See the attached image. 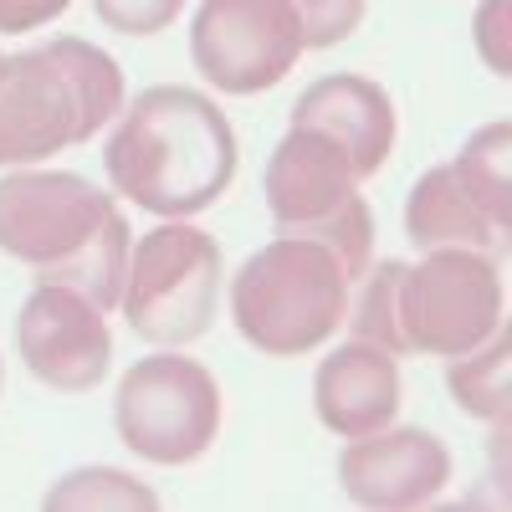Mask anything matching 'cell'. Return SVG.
Masks as SVG:
<instances>
[{"mask_svg": "<svg viewBox=\"0 0 512 512\" xmlns=\"http://www.w3.org/2000/svg\"><path fill=\"white\" fill-rule=\"evenodd\" d=\"M16 354L47 390L88 395L113 364L108 308L62 282H36V292L16 313Z\"/></svg>", "mask_w": 512, "mask_h": 512, "instance_id": "30bf717a", "label": "cell"}, {"mask_svg": "<svg viewBox=\"0 0 512 512\" xmlns=\"http://www.w3.org/2000/svg\"><path fill=\"white\" fill-rule=\"evenodd\" d=\"M47 507H67V512H98V507H134V512H149L159 507V492L144 487L139 477L118 472V466H77L67 472L52 492H47Z\"/></svg>", "mask_w": 512, "mask_h": 512, "instance_id": "ac0fdd59", "label": "cell"}, {"mask_svg": "<svg viewBox=\"0 0 512 512\" xmlns=\"http://www.w3.org/2000/svg\"><path fill=\"white\" fill-rule=\"evenodd\" d=\"M405 236L420 246V251H436V246H466V251H487L502 262V251L512 241V226L492 221L487 210L472 200L456 180V169L441 164V169H425L415 180L410 200H405Z\"/></svg>", "mask_w": 512, "mask_h": 512, "instance_id": "5bb4252c", "label": "cell"}, {"mask_svg": "<svg viewBox=\"0 0 512 512\" xmlns=\"http://www.w3.org/2000/svg\"><path fill=\"white\" fill-rule=\"evenodd\" d=\"M118 441L154 466H190L221 436V384L200 359L149 354L118 379Z\"/></svg>", "mask_w": 512, "mask_h": 512, "instance_id": "52a82bcc", "label": "cell"}, {"mask_svg": "<svg viewBox=\"0 0 512 512\" xmlns=\"http://www.w3.org/2000/svg\"><path fill=\"white\" fill-rule=\"evenodd\" d=\"M292 128H303L318 144H328L349 164V175L359 185L384 169V159L395 149V134H400L390 93L359 72H333V77L308 82L292 103Z\"/></svg>", "mask_w": 512, "mask_h": 512, "instance_id": "7c38bea8", "label": "cell"}, {"mask_svg": "<svg viewBox=\"0 0 512 512\" xmlns=\"http://www.w3.org/2000/svg\"><path fill=\"white\" fill-rule=\"evenodd\" d=\"M297 16V36H303V52H328L338 41H349L364 26L369 0H287Z\"/></svg>", "mask_w": 512, "mask_h": 512, "instance_id": "d6986e66", "label": "cell"}, {"mask_svg": "<svg viewBox=\"0 0 512 512\" xmlns=\"http://www.w3.org/2000/svg\"><path fill=\"white\" fill-rule=\"evenodd\" d=\"M349 272L308 236H277L231 277V318L267 359H303L338 333L349 308Z\"/></svg>", "mask_w": 512, "mask_h": 512, "instance_id": "277c9868", "label": "cell"}, {"mask_svg": "<svg viewBox=\"0 0 512 512\" xmlns=\"http://www.w3.org/2000/svg\"><path fill=\"white\" fill-rule=\"evenodd\" d=\"M236 164V128L221 103L180 82L144 88L128 108H118V128L103 144L113 195L164 221H190L210 210L231 190Z\"/></svg>", "mask_w": 512, "mask_h": 512, "instance_id": "6da1fadb", "label": "cell"}, {"mask_svg": "<svg viewBox=\"0 0 512 512\" xmlns=\"http://www.w3.org/2000/svg\"><path fill=\"white\" fill-rule=\"evenodd\" d=\"M93 11L118 36H159L180 21L185 0H93Z\"/></svg>", "mask_w": 512, "mask_h": 512, "instance_id": "ffe728a7", "label": "cell"}, {"mask_svg": "<svg viewBox=\"0 0 512 512\" xmlns=\"http://www.w3.org/2000/svg\"><path fill=\"white\" fill-rule=\"evenodd\" d=\"M221 246L190 221H164L139 246H128L118 308L144 344L185 349L216 328L221 313Z\"/></svg>", "mask_w": 512, "mask_h": 512, "instance_id": "5b68a950", "label": "cell"}, {"mask_svg": "<svg viewBox=\"0 0 512 512\" xmlns=\"http://www.w3.org/2000/svg\"><path fill=\"white\" fill-rule=\"evenodd\" d=\"M0 384H6V364H0Z\"/></svg>", "mask_w": 512, "mask_h": 512, "instance_id": "7402d4cb", "label": "cell"}, {"mask_svg": "<svg viewBox=\"0 0 512 512\" xmlns=\"http://www.w3.org/2000/svg\"><path fill=\"white\" fill-rule=\"evenodd\" d=\"M354 303L344 308L354 338L384 349V354H410L405 344V323H400V287H405V262H369L354 277Z\"/></svg>", "mask_w": 512, "mask_h": 512, "instance_id": "2e32d148", "label": "cell"}, {"mask_svg": "<svg viewBox=\"0 0 512 512\" xmlns=\"http://www.w3.org/2000/svg\"><path fill=\"white\" fill-rule=\"evenodd\" d=\"M451 482V451L420 425H379L369 436H349L338 451V487L359 507L410 512L436 502Z\"/></svg>", "mask_w": 512, "mask_h": 512, "instance_id": "8fae6325", "label": "cell"}, {"mask_svg": "<svg viewBox=\"0 0 512 512\" xmlns=\"http://www.w3.org/2000/svg\"><path fill=\"white\" fill-rule=\"evenodd\" d=\"M502 267L487 251L466 246H436L420 251V262H405L400 287V323L410 354L456 359L482 349L492 333H502Z\"/></svg>", "mask_w": 512, "mask_h": 512, "instance_id": "ba28073f", "label": "cell"}, {"mask_svg": "<svg viewBox=\"0 0 512 512\" xmlns=\"http://www.w3.org/2000/svg\"><path fill=\"white\" fill-rule=\"evenodd\" d=\"M451 169L492 221L512 226V128L507 123H487L482 134H472L451 159Z\"/></svg>", "mask_w": 512, "mask_h": 512, "instance_id": "e0dca14e", "label": "cell"}, {"mask_svg": "<svg viewBox=\"0 0 512 512\" xmlns=\"http://www.w3.org/2000/svg\"><path fill=\"white\" fill-rule=\"evenodd\" d=\"M313 410L333 436H369L400 410V364L364 338L338 344L313 374Z\"/></svg>", "mask_w": 512, "mask_h": 512, "instance_id": "4fadbf2b", "label": "cell"}, {"mask_svg": "<svg viewBox=\"0 0 512 512\" xmlns=\"http://www.w3.org/2000/svg\"><path fill=\"white\" fill-rule=\"evenodd\" d=\"M123 108V72L88 36H52L0 67V169L41 164L103 134Z\"/></svg>", "mask_w": 512, "mask_h": 512, "instance_id": "3957f363", "label": "cell"}, {"mask_svg": "<svg viewBox=\"0 0 512 512\" xmlns=\"http://www.w3.org/2000/svg\"><path fill=\"white\" fill-rule=\"evenodd\" d=\"M195 72L226 98H256L303 57V36L287 0H200L190 21Z\"/></svg>", "mask_w": 512, "mask_h": 512, "instance_id": "9c48e42d", "label": "cell"}, {"mask_svg": "<svg viewBox=\"0 0 512 512\" xmlns=\"http://www.w3.org/2000/svg\"><path fill=\"white\" fill-rule=\"evenodd\" d=\"M507 369H512V344H507V333H492L487 344L472 349V354H456L446 384H451V395H456L461 415L487 420V425H507V415H512Z\"/></svg>", "mask_w": 512, "mask_h": 512, "instance_id": "9a60e30c", "label": "cell"}, {"mask_svg": "<svg viewBox=\"0 0 512 512\" xmlns=\"http://www.w3.org/2000/svg\"><path fill=\"white\" fill-rule=\"evenodd\" d=\"M72 0H0V31H36L57 21Z\"/></svg>", "mask_w": 512, "mask_h": 512, "instance_id": "44dd1931", "label": "cell"}, {"mask_svg": "<svg viewBox=\"0 0 512 512\" xmlns=\"http://www.w3.org/2000/svg\"><path fill=\"white\" fill-rule=\"evenodd\" d=\"M0 67H6V52H0Z\"/></svg>", "mask_w": 512, "mask_h": 512, "instance_id": "603a6c76", "label": "cell"}, {"mask_svg": "<svg viewBox=\"0 0 512 512\" xmlns=\"http://www.w3.org/2000/svg\"><path fill=\"white\" fill-rule=\"evenodd\" d=\"M128 221L113 195L67 169H11L0 180V251L62 282L98 308H113L128 267Z\"/></svg>", "mask_w": 512, "mask_h": 512, "instance_id": "7a4b0ae2", "label": "cell"}, {"mask_svg": "<svg viewBox=\"0 0 512 512\" xmlns=\"http://www.w3.org/2000/svg\"><path fill=\"white\" fill-rule=\"evenodd\" d=\"M267 210L277 236H308L338 256L349 282L374 256V216L359 195V180L328 144H318L303 128H287V139L267 159Z\"/></svg>", "mask_w": 512, "mask_h": 512, "instance_id": "8992f818", "label": "cell"}]
</instances>
